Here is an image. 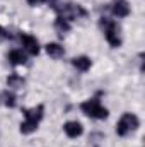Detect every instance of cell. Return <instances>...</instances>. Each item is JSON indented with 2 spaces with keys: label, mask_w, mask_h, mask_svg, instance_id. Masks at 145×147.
Instances as JSON below:
<instances>
[{
  "label": "cell",
  "mask_w": 145,
  "mask_h": 147,
  "mask_svg": "<svg viewBox=\"0 0 145 147\" xmlns=\"http://www.w3.org/2000/svg\"><path fill=\"white\" fill-rule=\"evenodd\" d=\"M80 110L84 111V115H87L89 118H94V120H106L109 116L108 108H104L99 99H87L80 105Z\"/></svg>",
  "instance_id": "3"
},
{
  "label": "cell",
  "mask_w": 145,
  "mask_h": 147,
  "mask_svg": "<svg viewBox=\"0 0 145 147\" xmlns=\"http://www.w3.org/2000/svg\"><path fill=\"white\" fill-rule=\"evenodd\" d=\"M21 43H22L24 50H26L29 55H38V53H39V43H38V39L34 36H31V34H22V36H21Z\"/></svg>",
  "instance_id": "5"
},
{
  "label": "cell",
  "mask_w": 145,
  "mask_h": 147,
  "mask_svg": "<svg viewBox=\"0 0 145 147\" xmlns=\"http://www.w3.org/2000/svg\"><path fill=\"white\" fill-rule=\"evenodd\" d=\"M63 132H65L67 137H70V139H77V137H80V135L84 134V127H82L80 121H77V120H70V121H67V123L63 125Z\"/></svg>",
  "instance_id": "4"
},
{
  "label": "cell",
  "mask_w": 145,
  "mask_h": 147,
  "mask_svg": "<svg viewBox=\"0 0 145 147\" xmlns=\"http://www.w3.org/2000/svg\"><path fill=\"white\" fill-rule=\"evenodd\" d=\"M72 65L77 69V70H80V72H87V70L91 69L92 62H91V58H89V57L80 55V57H75V58L72 60Z\"/></svg>",
  "instance_id": "8"
},
{
  "label": "cell",
  "mask_w": 145,
  "mask_h": 147,
  "mask_svg": "<svg viewBox=\"0 0 145 147\" xmlns=\"http://www.w3.org/2000/svg\"><path fill=\"white\" fill-rule=\"evenodd\" d=\"M111 10L116 17H126L130 14V3L126 0H114Z\"/></svg>",
  "instance_id": "6"
},
{
  "label": "cell",
  "mask_w": 145,
  "mask_h": 147,
  "mask_svg": "<svg viewBox=\"0 0 145 147\" xmlns=\"http://www.w3.org/2000/svg\"><path fill=\"white\" fill-rule=\"evenodd\" d=\"M44 50H46V53L51 57V58H62L63 55H65V50H63V46L60 45V43H48L46 46H44Z\"/></svg>",
  "instance_id": "9"
},
{
  "label": "cell",
  "mask_w": 145,
  "mask_h": 147,
  "mask_svg": "<svg viewBox=\"0 0 145 147\" xmlns=\"http://www.w3.org/2000/svg\"><path fill=\"white\" fill-rule=\"evenodd\" d=\"M55 29L58 31V33H68L70 31V21H67L65 17H62V16H58L56 19H55Z\"/></svg>",
  "instance_id": "12"
},
{
  "label": "cell",
  "mask_w": 145,
  "mask_h": 147,
  "mask_svg": "<svg viewBox=\"0 0 145 147\" xmlns=\"http://www.w3.org/2000/svg\"><path fill=\"white\" fill-rule=\"evenodd\" d=\"M22 84H24V79L17 74H12V75L7 77V86L9 87H22Z\"/></svg>",
  "instance_id": "14"
},
{
  "label": "cell",
  "mask_w": 145,
  "mask_h": 147,
  "mask_svg": "<svg viewBox=\"0 0 145 147\" xmlns=\"http://www.w3.org/2000/svg\"><path fill=\"white\" fill-rule=\"evenodd\" d=\"M138 127H140V120L137 118V115H133V113H123L121 118L116 123V134L119 137H126V135L133 134Z\"/></svg>",
  "instance_id": "2"
},
{
  "label": "cell",
  "mask_w": 145,
  "mask_h": 147,
  "mask_svg": "<svg viewBox=\"0 0 145 147\" xmlns=\"http://www.w3.org/2000/svg\"><path fill=\"white\" fill-rule=\"evenodd\" d=\"M22 113H24V120H29V121L39 123L41 118H43L44 108H43V106H36V108H31V110H22Z\"/></svg>",
  "instance_id": "7"
},
{
  "label": "cell",
  "mask_w": 145,
  "mask_h": 147,
  "mask_svg": "<svg viewBox=\"0 0 145 147\" xmlns=\"http://www.w3.org/2000/svg\"><path fill=\"white\" fill-rule=\"evenodd\" d=\"M99 26H101V29L104 31V38H106V41H108L113 48H118V46H121L119 28H118V24H116L113 19L101 17V21H99Z\"/></svg>",
  "instance_id": "1"
},
{
  "label": "cell",
  "mask_w": 145,
  "mask_h": 147,
  "mask_svg": "<svg viewBox=\"0 0 145 147\" xmlns=\"http://www.w3.org/2000/svg\"><path fill=\"white\" fill-rule=\"evenodd\" d=\"M38 125H39V123L29 121V120H24V121L21 123V134H24V135H29V134L36 132V130H38Z\"/></svg>",
  "instance_id": "13"
},
{
  "label": "cell",
  "mask_w": 145,
  "mask_h": 147,
  "mask_svg": "<svg viewBox=\"0 0 145 147\" xmlns=\"http://www.w3.org/2000/svg\"><path fill=\"white\" fill-rule=\"evenodd\" d=\"M43 2H48V0H28L29 5H39V3H43Z\"/></svg>",
  "instance_id": "15"
},
{
  "label": "cell",
  "mask_w": 145,
  "mask_h": 147,
  "mask_svg": "<svg viewBox=\"0 0 145 147\" xmlns=\"http://www.w3.org/2000/svg\"><path fill=\"white\" fill-rule=\"evenodd\" d=\"M0 101H2V105L3 106H7V108H14L15 106V101H17V98H15V94L12 92V91H3L2 94H0Z\"/></svg>",
  "instance_id": "11"
},
{
  "label": "cell",
  "mask_w": 145,
  "mask_h": 147,
  "mask_svg": "<svg viewBox=\"0 0 145 147\" xmlns=\"http://www.w3.org/2000/svg\"><path fill=\"white\" fill-rule=\"evenodd\" d=\"M2 33H3V29H2V28H0V38H2Z\"/></svg>",
  "instance_id": "16"
},
{
  "label": "cell",
  "mask_w": 145,
  "mask_h": 147,
  "mask_svg": "<svg viewBox=\"0 0 145 147\" xmlns=\"http://www.w3.org/2000/svg\"><path fill=\"white\" fill-rule=\"evenodd\" d=\"M9 62L12 65H24L28 62V57H26V53L22 50H12L9 53Z\"/></svg>",
  "instance_id": "10"
}]
</instances>
